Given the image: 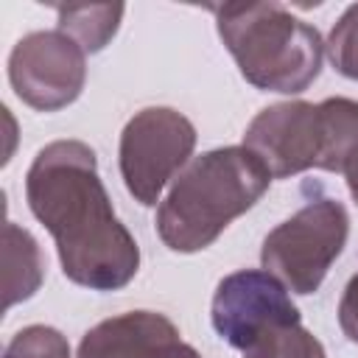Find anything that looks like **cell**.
<instances>
[{"label":"cell","instance_id":"11","mask_svg":"<svg viewBox=\"0 0 358 358\" xmlns=\"http://www.w3.org/2000/svg\"><path fill=\"white\" fill-rule=\"evenodd\" d=\"M126 6L123 3H70V6H56L59 14V31L76 39L84 53H98L103 50L112 36L120 28Z\"/></svg>","mask_w":358,"mask_h":358},{"label":"cell","instance_id":"7","mask_svg":"<svg viewBox=\"0 0 358 358\" xmlns=\"http://www.w3.org/2000/svg\"><path fill=\"white\" fill-rule=\"evenodd\" d=\"M8 81L22 103L36 112L70 106L87 81V53L67 34H25L8 56Z\"/></svg>","mask_w":358,"mask_h":358},{"label":"cell","instance_id":"13","mask_svg":"<svg viewBox=\"0 0 358 358\" xmlns=\"http://www.w3.org/2000/svg\"><path fill=\"white\" fill-rule=\"evenodd\" d=\"M327 59L350 81H358V3L344 8L327 36Z\"/></svg>","mask_w":358,"mask_h":358},{"label":"cell","instance_id":"8","mask_svg":"<svg viewBox=\"0 0 358 358\" xmlns=\"http://www.w3.org/2000/svg\"><path fill=\"white\" fill-rule=\"evenodd\" d=\"M210 319L215 333L229 347L243 350L252 338L274 324L302 322V313L291 302L288 288L274 274L260 268H241L218 282Z\"/></svg>","mask_w":358,"mask_h":358},{"label":"cell","instance_id":"16","mask_svg":"<svg viewBox=\"0 0 358 358\" xmlns=\"http://www.w3.org/2000/svg\"><path fill=\"white\" fill-rule=\"evenodd\" d=\"M344 176H347V187H350V196H352V201L358 204V157H355V159L347 165Z\"/></svg>","mask_w":358,"mask_h":358},{"label":"cell","instance_id":"5","mask_svg":"<svg viewBox=\"0 0 358 358\" xmlns=\"http://www.w3.org/2000/svg\"><path fill=\"white\" fill-rule=\"evenodd\" d=\"M350 235L347 207L333 196H313L277 224L260 249V263L294 294H316Z\"/></svg>","mask_w":358,"mask_h":358},{"label":"cell","instance_id":"12","mask_svg":"<svg viewBox=\"0 0 358 358\" xmlns=\"http://www.w3.org/2000/svg\"><path fill=\"white\" fill-rule=\"evenodd\" d=\"M243 358H327L324 344L302 327V322H285L263 330L243 350Z\"/></svg>","mask_w":358,"mask_h":358},{"label":"cell","instance_id":"9","mask_svg":"<svg viewBox=\"0 0 358 358\" xmlns=\"http://www.w3.org/2000/svg\"><path fill=\"white\" fill-rule=\"evenodd\" d=\"M76 358H201L179 327L157 310H129L98 322L78 341Z\"/></svg>","mask_w":358,"mask_h":358},{"label":"cell","instance_id":"10","mask_svg":"<svg viewBox=\"0 0 358 358\" xmlns=\"http://www.w3.org/2000/svg\"><path fill=\"white\" fill-rule=\"evenodd\" d=\"M3 291H6V308L34 296L45 277V263L36 238L17 227L14 221H6L3 227Z\"/></svg>","mask_w":358,"mask_h":358},{"label":"cell","instance_id":"6","mask_svg":"<svg viewBox=\"0 0 358 358\" xmlns=\"http://www.w3.org/2000/svg\"><path fill=\"white\" fill-rule=\"evenodd\" d=\"M196 126L171 106L140 109L120 131V176L143 207H154L165 185L190 162Z\"/></svg>","mask_w":358,"mask_h":358},{"label":"cell","instance_id":"3","mask_svg":"<svg viewBox=\"0 0 358 358\" xmlns=\"http://www.w3.org/2000/svg\"><path fill=\"white\" fill-rule=\"evenodd\" d=\"M241 76L266 92L299 95L322 73V34L280 3L210 6Z\"/></svg>","mask_w":358,"mask_h":358},{"label":"cell","instance_id":"2","mask_svg":"<svg viewBox=\"0 0 358 358\" xmlns=\"http://www.w3.org/2000/svg\"><path fill=\"white\" fill-rule=\"evenodd\" d=\"M271 173L246 145H224L193 157L157 207V235L171 252L207 249L238 215L268 190Z\"/></svg>","mask_w":358,"mask_h":358},{"label":"cell","instance_id":"14","mask_svg":"<svg viewBox=\"0 0 358 358\" xmlns=\"http://www.w3.org/2000/svg\"><path fill=\"white\" fill-rule=\"evenodd\" d=\"M3 358H70V344L56 327L28 324L6 344Z\"/></svg>","mask_w":358,"mask_h":358},{"label":"cell","instance_id":"4","mask_svg":"<svg viewBox=\"0 0 358 358\" xmlns=\"http://www.w3.org/2000/svg\"><path fill=\"white\" fill-rule=\"evenodd\" d=\"M243 145L263 162L271 179H288L310 168L344 173L358 157V101L271 103L252 117Z\"/></svg>","mask_w":358,"mask_h":358},{"label":"cell","instance_id":"1","mask_svg":"<svg viewBox=\"0 0 358 358\" xmlns=\"http://www.w3.org/2000/svg\"><path fill=\"white\" fill-rule=\"evenodd\" d=\"M25 199L53 235L67 280L90 291H117L134 280L137 241L115 215L87 143H48L25 173Z\"/></svg>","mask_w":358,"mask_h":358},{"label":"cell","instance_id":"15","mask_svg":"<svg viewBox=\"0 0 358 358\" xmlns=\"http://www.w3.org/2000/svg\"><path fill=\"white\" fill-rule=\"evenodd\" d=\"M338 324H341V333L358 344V271L350 277L344 294H341V302H338Z\"/></svg>","mask_w":358,"mask_h":358}]
</instances>
